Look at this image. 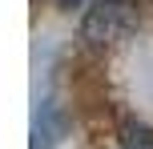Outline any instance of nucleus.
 Listing matches in <instances>:
<instances>
[{"label":"nucleus","instance_id":"f257e3e1","mask_svg":"<svg viewBox=\"0 0 153 149\" xmlns=\"http://www.w3.org/2000/svg\"><path fill=\"white\" fill-rule=\"evenodd\" d=\"M137 28V8L129 0H97L81 16V40L93 48H109Z\"/></svg>","mask_w":153,"mask_h":149},{"label":"nucleus","instance_id":"f03ea898","mask_svg":"<svg viewBox=\"0 0 153 149\" xmlns=\"http://www.w3.org/2000/svg\"><path fill=\"white\" fill-rule=\"evenodd\" d=\"M117 149H153V129L129 121V125L121 129V137H117Z\"/></svg>","mask_w":153,"mask_h":149},{"label":"nucleus","instance_id":"7ed1b4c3","mask_svg":"<svg viewBox=\"0 0 153 149\" xmlns=\"http://www.w3.org/2000/svg\"><path fill=\"white\" fill-rule=\"evenodd\" d=\"M61 4H65V8H73V4H81V0H61Z\"/></svg>","mask_w":153,"mask_h":149}]
</instances>
